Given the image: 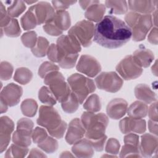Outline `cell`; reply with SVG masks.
<instances>
[{
  "label": "cell",
  "instance_id": "1",
  "mask_svg": "<svg viewBox=\"0 0 158 158\" xmlns=\"http://www.w3.org/2000/svg\"><path fill=\"white\" fill-rule=\"evenodd\" d=\"M131 36V30L125 22L109 15L96 24L93 40L106 48L115 49L128 42Z\"/></svg>",
  "mask_w": 158,
  "mask_h": 158
},
{
  "label": "cell",
  "instance_id": "2",
  "mask_svg": "<svg viewBox=\"0 0 158 158\" xmlns=\"http://www.w3.org/2000/svg\"><path fill=\"white\" fill-rule=\"evenodd\" d=\"M81 122L86 130L85 138L94 150L102 151L107 138L105 131L109 122L108 117L103 113L87 111L81 115Z\"/></svg>",
  "mask_w": 158,
  "mask_h": 158
},
{
  "label": "cell",
  "instance_id": "3",
  "mask_svg": "<svg viewBox=\"0 0 158 158\" xmlns=\"http://www.w3.org/2000/svg\"><path fill=\"white\" fill-rule=\"evenodd\" d=\"M57 63L63 69L73 68L77 60L81 44L73 36L61 35L57 40Z\"/></svg>",
  "mask_w": 158,
  "mask_h": 158
},
{
  "label": "cell",
  "instance_id": "4",
  "mask_svg": "<svg viewBox=\"0 0 158 158\" xmlns=\"http://www.w3.org/2000/svg\"><path fill=\"white\" fill-rule=\"evenodd\" d=\"M125 20L131 30L132 39L135 41L144 40L152 26L151 14H141L131 11L125 15Z\"/></svg>",
  "mask_w": 158,
  "mask_h": 158
},
{
  "label": "cell",
  "instance_id": "5",
  "mask_svg": "<svg viewBox=\"0 0 158 158\" xmlns=\"http://www.w3.org/2000/svg\"><path fill=\"white\" fill-rule=\"evenodd\" d=\"M44 83L49 86L56 99L60 103L67 101L72 92L64 77L59 71L48 73L44 78Z\"/></svg>",
  "mask_w": 158,
  "mask_h": 158
},
{
  "label": "cell",
  "instance_id": "6",
  "mask_svg": "<svg viewBox=\"0 0 158 158\" xmlns=\"http://www.w3.org/2000/svg\"><path fill=\"white\" fill-rule=\"evenodd\" d=\"M71 91L76 96L80 104H82L89 94L96 90L94 81L79 73H73L67 78Z\"/></svg>",
  "mask_w": 158,
  "mask_h": 158
},
{
  "label": "cell",
  "instance_id": "7",
  "mask_svg": "<svg viewBox=\"0 0 158 158\" xmlns=\"http://www.w3.org/2000/svg\"><path fill=\"white\" fill-rule=\"evenodd\" d=\"M94 33V24L86 20L78 22L68 31V34L75 38L83 47H88L91 44Z\"/></svg>",
  "mask_w": 158,
  "mask_h": 158
},
{
  "label": "cell",
  "instance_id": "8",
  "mask_svg": "<svg viewBox=\"0 0 158 158\" xmlns=\"http://www.w3.org/2000/svg\"><path fill=\"white\" fill-rule=\"evenodd\" d=\"M62 121L59 112L52 106H40L36 122L39 125L46 128L49 133L59 128Z\"/></svg>",
  "mask_w": 158,
  "mask_h": 158
},
{
  "label": "cell",
  "instance_id": "9",
  "mask_svg": "<svg viewBox=\"0 0 158 158\" xmlns=\"http://www.w3.org/2000/svg\"><path fill=\"white\" fill-rule=\"evenodd\" d=\"M116 71L125 80L138 78L143 73V68L135 60L132 55L125 57L116 66Z\"/></svg>",
  "mask_w": 158,
  "mask_h": 158
},
{
  "label": "cell",
  "instance_id": "10",
  "mask_svg": "<svg viewBox=\"0 0 158 158\" xmlns=\"http://www.w3.org/2000/svg\"><path fill=\"white\" fill-rule=\"evenodd\" d=\"M95 83L100 89L109 93H115L122 87L123 81L115 72H104L95 78Z\"/></svg>",
  "mask_w": 158,
  "mask_h": 158
},
{
  "label": "cell",
  "instance_id": "11",
  "mask_svg": "<svg viewBox=\"0 0 158 158\" xmlns=\"http://www.w3.org/2000/svg\"><path fill=\"white\" fill-rule=\"evenodd\" d=\"M77 70L89 77H94L101 70V66L98 60L89 55H82L76 66Z\"/></svg>",
  "mask_w": 158,
  "mask_h": 158
},
{
  "label": "cell",
  "instance_id": "12",
  "mask_svg": "<svg viewBox=\"0 0 158 158\" xmlns=\"http://www.w3.org/2000/svg\"><path fill=\"white\" fill-rule=\"evenodd\" d=\"M23 89L21 86L13 83H9L1 90L0 99L5 102L8 106H16L22 96Z\"/></svg>",
  "mask_w": 158,
  "mask_h": 158
},
{
  "label": "cell",
  "instance_id": "13",
  "mask_svg": "<svg viewBox=\"0 0 158 158\" xmlns=\"http://www.w3.org/2000/svg\"><path fill=\"white\" fill-rule=\"evenodd\" d=\"M30 9L33 12L38 22V25L46 23L51 20L55 15L54 7L48 2H38L31 6Z\"/></svg>",
  "mask_w": 158,
  "mask_h": 158
},
{
  "label": "cell",
  "instance_id": "14",
  "mask_svg": "<svg viewBox=\"0 0 158 158\" xmlns=\"http://www.w3.org/2000/svg\"><path fill=\"white\" fill-rule=\"evenodd\" d=\"M119 128L123 134L131 132L143 133L146 130V123L145 120L142 118L125 117L120 121Z\"/></svg>",
  "mask_w": 158,
  "mask_h": 158
},
{
  "label": "cell",
  "instance_id": "15",
  "mask_svg": "<svg viewBox=\"0 0 158 158\" xmlns=\"http://www.w3.org/2000/svg\"><path fill=\"white\" fill-rule=\"evenodd\" d=\"M14 129V122L7 116L0 118V152L2 153L7 148L10 136Z\"/></svg>",
  "mask_w": 158,
  "mask_h": 158
},
{
  "label": "cell",
  "instance_id": "16",
  "mask_svg": "<svg viewBox=\"0 0 158 158\" xmlns=\"http://www.w3.org/2000/svg\"><path fill=\"white\" fill-rule=\"evenodd\" d=\"M86 130L78 118H73L69 123L65 135V141L69 144H73L83 138Z\"/></svg>",
  "mask_w": 158,
  "mask_h": 158
},
{
  "label": "cell",
  "instance_id": "17",
  "mask_svg": "<svg viewBox=\"0 0 158 158\" xmlns=\"http://www.w3.org/2000/svg\"><path fill=\"white\" fill-rule=\"evenodd\" d=\"M158 140L156 135L150 133L143 134L141 136L139 149L141 156L151 157L157 152Z\"/></svg>",
  "mask_w": 158,
  "mask_h": 158
},
{
  "label": "cell",
  "instance_id": "18",
  "mask_svg": "<svg viewBox=\"0 0 158 158\" xmlns=\"http://www.w3.org/2000/svg\"><path fill=\"white\" fill-rule=\"evenodd\" d=\"M127 108L128 103L125 99L115 98L108 103L106 107V112L110 118L118 120L125 115Z\"/></svg>",
  "mask_w": 158,
  "mask_h": 158
},
{
  "label": "cell",
  "instance_id": "19",
  "mask_svg": "<svg viewBox=\"0 0 158 158\" xmlns=\"http://www.w3.org/2000/svg\"><path fill=\"white\" fill-rule=\"evenodd\" d=\"M157 1H128V6L130 9L134 12L141 14H150L157 8Z\"/></svg>",
  "mask_w": 158,
  "mask_h": 158
},
{
  "label": "cell",
  "instance_id": "20",
  "mask_svg": "<svg viewBox=\"0 0 158 158\" xmlns=\"http://www.w3.org/2000/svg\"><path fill=\"white\" fill-rule=\"evenodd\" d=\"M132 56L138 64L144 68L148 67L154 59L153 52L142 45L133 52Z\"/></svg>",
  "mask_w": 158,
  "mask_h": 158
},
{
  "label": "cell",
  "instance_id": "21",
  "mask_svg": "<svg viewBox=\"0 0 158 158\" xmlns=\"http://www.w3.org/2000/svg\"><path fill=\"white\" fill-rule=\"evenodd\" d=\"M72 151L77 157H91L94 155V149L86 138L74 143Z\"/></svg>",
  "mask_w": 158,
  "mask_h": 158
},
{
  "label": "cell",
  "instance_id": "22",
  "mask_svg": "<svg viewBox=\"0 0 158 158\" xmlns=\"http://www.w3.org/2000/svg\"><path fill=\"white\" fill-rule=\"evenodd\" d=\"M136 98L146 104H151L157 101L156 93L146 84H138L135 88Z\"/></svg>",
  "mask_w": 158,
  "mask_h": 158
},
{
  "label": "cell",
  "instance_id": "23",
  "mask_svg": "<svg viewBox=\"0 0 158 158\" xmlns=\"http://www.w3.org/2000/svg\"><path fill=\"white\" fill-rule=\"evenodd\" d=\"M50 20L57 28L62 31L68 30L71 25L70 14L66 10L56 11L54 16Z\"/></svg>",
  "mask_w": 158,
  "mask_h": 158
},
{
  "label": "cell",
  "instance_id": "24",
  "mask_svg": "<svg viewBox=\"0 0 158 158\" xmlns=\"http://www.w3.org/2000/svg\"><path fill=\"white\" fill-rule=\"evenodd\" d=\"M106 7L103 4L96 3L88 7L85 12V17L89 21L99 22L104 17Z\"/></svg>",
  "mask_w": 158,
  "mask_h": 158
},
{
  "label": "cell",
  "instance_id": "25",
  "mask_svg": "<svg viewBox=\"0 0 158 158\" xmlns=\"http://www.w3.org/2000/svg\"><path fill=\"white\" fill-rule=\"evenodd\" d=\"M148 111L147 104L136 101L133 102L128 108H127V114L130 117L133 118H144Z\"/></svg>",
  "mask_w": 158,
  "mask_h": 158
},
{
  "label": "cell",
  "instance_id": "26",
  "mask_svg": "<svg viewBox=\"0 0 158 158\" xmlns=\"http://www.w3.org/2000/svg\"><path fill=\"white\" fill-rule=\"evenodd\" d=\"M33 131L25 129H17L12 135V142L19 146L28 147L31 143Z\"/></svg>",
  "mask_w": 158,
  "mask_h": 158
},
{
  "label": "cell",
  "instance_id": "27",
  "mask_svg": "<svg viewBox=\"0 0 158 158\" xmlns=\"http://www.w3.org/2000/svg\"><path fill=\"white\" fill-rule=\"evenodd\" d=\"M105 5L111 14H123L128 10L127 2L125 1H106Z\"/></svg>",
  "mask_w": 158,
  "mask_h": 158
},
{
  "label": "cell",
  "instance_id": "28",
  "mask_svg": "<svg viewBox=\"0 0 158 158\" xmlns=\"http://www.w3.org/2000/svg\"><path fill=\"white\" fill-rule=\"evenodd\" d=\"M49 41L43 36L38 38L35 46L31 49L33 55L37 57H43L47 54L49 48Z\"/></svg>",
  "mask_w": 158,
  "mask_h": 158
},
{
  "label": "cell",
  "instance_id": "29",
  "mask_svg": "<svg viewBox=\"0 0 158 158\" xmlns=\"http://www.w3.org/2000/svg\"><path fill=\"white\" fill-rule=\"evenodd\" d=\"M33 77L31 71L26 67L17 68L15 72L14 80L21 85H26L29 83Z\"/></svg>",
  "mask_w": 158,
  "mask_h": 158
},
{
  "label": "cell",
  "instance_id": "30",
  "mask_svg": "<svg viewBox=\"0 0 158 158\" xmlns=\"http://www.w3.org/2000/svg\"><path fill=\"white\" fill-rule=\"evenodd\" d=\"M20 23L23 30H28L33 29L38 25L37 19L33 12L29 8L28 10L21 17Z\"/></svg>",
  "mask_w": 158,
  "mask_h": 158
},
{
  "label": "cell",
  "instance_id": "31",
  "mask_svg": "<svg viewBox=\"0 0 158 158\" xmlns=\"http://www.w3.org/2000/svg\"><path fill=\"white\" fill-rule=\"evenodd\" d=\"M20 109L24 115L32 117L36 114L38 104L36 101L33 99H26L22 102Z\"/></svg>",
  "mask_w": 158,
  "mask_h": 158
},
{
  "label": "cell",
  "instance_id": "32",
  "mask_svg": "<svg viewBox=\"0 0 158 158\" xmlns=\"http://www.w3.org/2000/svg\"><path fill=\"white\" fill-rule=\"evenodd\" d=\"M38 98L40 101L48 106H52L56 104L57 99L54 94L47 86H42L38 92Z\"/></svg>",
  "mask_w": 158,
  "mask_h": 158
},
{
  "label": "cell",
  "instance_id": "33",
  "mask_svg": "<svg viewBox=\"0 0 158 158\" xmlns=\"http://www.w3.org/2000/svg\"><path fill=\"white\" fill-rule=\"evenodd\" d=\"M83 108L89 112H99L101 109V104L99 97L96 94L90 95L85 102Z\"/></svg>",
  "mask_w": 158,
  "mask_h": 158
},
{
  "label": "cell",
  "instance_id": "34",
  "mask_svg": "<svg viewBox=\"0 0 158 158\" xmlns=\"http://www.w3.org/2000/svg\"><path fill=\"white\" fill-rule=\"evenodd\" d=\"M28 152L27 147L20 146L15 144H12L7 150L4 157H24Z\"/></svg>",
  "mask_w": 158,
  "mask_h": 158
},
{
  "label": "cell",
  "instance_id": "35",
  "mask_svg": "<svg viewBox=\"0 0 158 158\" xmlns=\"http://www.w3.org/2000/svg\"><path fill=\"white\" fill-rule=\"evenodd\" d=\"M79 104L80 103L76 96L72 92H71L70 95L67 101L61 103V106L62 110L65 112L72 114L78 109Z\"/></svg>",
  "mask_w": 158,
  "mask_h": 158
},
{
  "label": "cell",
  "instance_id": "36",
  "mask_svg": "<svg viewBox=\"0 0 158 158\" xmlns=\"http://www.w3.org/2000/svg\"><path fill=\"white\" fill-rule=\"evenodd\" d=\"M4 34L9 37H17L21 33V30L18 20L15 19H12L7 25L4 28H1Z\"/></svg>",
  "mask_w": 158,
  "mask_h": 158
},
{
  "label": "cell",
  "instance_id": "37",
  "mask_svg": "<svg viewBox=\"0 0 158 158\" xmlns=\"http://www.w3.org/2000/svg\"><path fill=\"white\" fill-rule=\"evenodd\" d=\"M26 9V5L24 1H14L8 7L7 12L10 17H17Z\"/></svg>",
  "mask_w": 158,
  "mask_h": 158
},
{
  "label": "cell",
  "instance_id": "38",
  "mask_svg": "<svg viewBox=\"0 0 158 158\" xmlns=\"http://www.w3.org/2000/svg\"><path fill=\"white\" fill-rule=\"evenodd\" d=\"M38 146L45 152L51 154L57 149L58 142L54 138L48 136L43 141L38 143Z\"/></svg>",
  "mask_w": 158,
  "mask_h": 158
},
{
  "label": "cell",
  "instance_id": "39",
  "mask_svg": "<svg viewBox=\"0 0 158 158\" xmlns=\"http://www.w3.org/2000/svg\"><path fill=\"white\" fill-rule=\"evenodd\" d=\"M120 157H142L139 149L138 147H136L134 146L129 145L125 144L121 149L120 152Z\"/></svg>",
  "mask_w": 158,
  "mask_h": 158
},
{
  "label": "cell",
  "instance_id": "40",
  "mask_svg": "<svg viewBox=\"0 0 158 158\" xmlns=\"http://www.w3.org/2000/svg\"><path fill=\"white\" fill-rule=\"evenodd\" d=\"M37 35L34 31H30L23 33L21 36V41L23 44L27 47L32 49L37 41Z\"/></svg>",
  "mask_w": 158,
  "mask_h": 158
},
{
  "label": "cell",
  "instance_id": "41",
  "mask_svg": "<svg viewBox=\"0 0 158 158\" xmlns=\"http://www.w3.org/2000/svg\"><path fill=\"white\" fill-rule=\"evenodd\" d=\"M59 70V66L56 65L52 62L46 61L41 64L38 69V75L44 78V77L49 73L53 71H58Z\"/></svg>",
  "mask_w": 158,
  "mask_h": 158
},
{
  "label": "cell",
  "instance_id": "42",
  "mask_svg": "<svg viewBox=\"0 0 158 158\" xmlns=\"http://www.w3.org/2000/svg\"><path fill=\"white\" fill-rule=\"evenodd\" d=\"M14 70L13 66L8 62L3 61L0 65V76L2 80H9L12 75Z\"/></svg>",
  "mask_w": 158,
  "mask_h": 158
},
{
  "label": "cell",
  "instance_id": "43",
  "mask_svg": "<svg viewBox=\"0 0 158 158\" xmlns=\"http://www.w3.org/2000/svg\"><path fill=\"white\" fill-rule=\"evenodd\" d=\"M48 136V133L44 128L37 127L33 131L31 138L33 143L38 144L43 141Z\"/></svg>",
  "mask_w": 158,
  "mask_h": 158
},
{
  "label": "cell",
  "instance_id": "44",
  "mask_svg": "<svg viewBox=\"0 0 158 158\" xmlns=\"http://www.w3.org/2000/svg\"><path fill=\"white\" fill-rule=\"evenodd\" d=\"M120 147V144L119 141L115 138H110L108 139L106 143L105 150L106 152L109 154H111L113 155L117 154L119 152Z\"/></svg>",
  "mask_w": 158,
  "mask_h": 158
},
{
  "label": "cell",
  "instance_id": "45",
  "mask_svg": "<svg viewBox=\"0 0 158 158\" xmlns=\"http://www.w3.org/2000/svg\"><path fill=\"white\" fill-rule=\"evenodd\" d=\"M0 26L4 28L9 24L11 20V17L8 15L6 8L1 1H0Z\"/></svg>",
  "mask_w": 158,
  "mask_h": 158
},
{
  "label": "cell",
  "instance_id": "46",
  "mask_svg": "<svg viewBox=\"0 0 158 158\" xmlns=\"http://www.w3.org/2000/svg\"><path fill=\"white\" fill-rule=\"evenodd\" d=\"M43 30L44 31L48 33V35H51V36H59L60 35L62 34L63 31L59 30L58 28H57L51 22V20L48 21V22H46V23L44 24L43 27Z\"/></svg>",
  "mask_w": 158,
  "mask_h": 158
},
{
  "label": "cell",
  "instance_id": "47",
  "mask_svg": "<svg viewBox=\"0 0 158 158\" xmlns=\"http://www.w3.org/2000/svg\"><path fill=\"white\" fill-rule=\"evenodd\" d=\"M52 7L57 11L65 10L70 6L77 2L76 1H52Z\"/></svg>",
  "mask_w": 158,
  "mask_h": 158
},
{
  "label": "cell",
  "instance_id": "48",
  "mask_svg": "<svg viewBox=\"0 0 158 158\" xmlns=\"http://www.w3.org/2000/svg\"><path fill=\"white\" fill-rule=\"evenodd\" d=\"M33 126L34 124L31 120L28 118H22L17 122V129H25L33 131Z\"/></svg>",
  "mask_w": 158,
  "mask_h": 158
},
{
  "label": "cell",
  "instance_id": "49",
  "mask_svg": "<svg viewBox=\"0 0 158 158\" xmlns=\"http://www.w3.org/2000/svg\"><path fill=\"white\" fill-rule=\"evenodd\" d=\"M123 141L125 144L134 146L138 148L139 146V136L136 134L133 133H127V135L125 136Z\"/></svg>",
  "mask_w": 158,
  "mask_h": 158
},
{
  "label": "cell",
  "instance_id": "50",
  "mask_svg": "<svg viewBox=\"0 0 158 158\" xmlns=\"http://www.w3.org/2000/svg\"><path fill=\"white\" fill-rule=\"evenodd\" d=\"M67 123L63 120L61 125L55 130L50 132L49 135L55 138L60 139L64 136L65 131L67 129Z\"/></svg>",
  "mask_w": 158,
  "mask_h": 158
},
{
  "label": "cell",
  "instance_id": "51",
  "mask_svg": "<svg viewBox=\"0 0 158 158\" xmlns=\"http://www.w3.org/2000/svg\"><path fill=\"white\" fill-rule=\"evenodd\" d=\"M47 55L48 59L53 62H57V45L56 44H51L48 49Z\"/></svg>",
  "mask_w": 158,
  "mask_h": 158
},
{
  "label": "cell",
  "instance_id": "52",
  "mask_svg": "<svg viewBox=\"0 0 158 158\" xmlns=\"http://www.w3.org/2000/svg\"><path fill=\"white\" fill-rule=\"evenodd\" d=\"M157 101L152 102L148 111L149 118L155 122H157V119H158L157 111Z\"/></svg>",
  "mask_w": 158,
  "mask_h": 158
},
{
  "label": "cell",
  "instance_id": "53",
  "mask_svg": "<svg viewBox=\"0 0 158 158\" xmlns=\"http://www.w3.org/2000/svg\"><path fill=\"white\" fill-rule=\"evenodd\" d=\"M148 41L152 44L157 45L158 40V30L156 27H154L152 28L148 36Z\"/></svg>",
  "mask_w": 158,
  "mask_h": 158
},
{
  "label": "cell",
  "instance_id": "54",
  "mask_svg": "<svg viewBox=\"0 0 158 158\" xmlns=\"http://www.w3.org/2000/svg\"><path fill=\"white\" fill-rule=\"evenodd\" d=\"M46 157V156L42 151L37 148H33L30 150L28 157Z\"/></svg>",
  "mask_w": 158,
  "mask_h": 158
},
{
  "label": "cell",
  "instance_id": "55",
  "mask_svg": "<svg viewBox=\"0 0 158 158\" xmlns=\"http://www.w3.org/2000/svg\"><path fill=\"white\" fill-rule=\"evenodd\" d=\"M148 129L153 135H157V122L153 121L151 119L148 120Z\"/></svg>",
  "mask_w": 158,
  "mask_h": 158
},
{
  "label": "cell",
  "instance_id": "56",
  "mask_svg": "<svg viewBox=\"0 0 158 158\" xmlns=\"http://www.w3.org/2000/svg\"><path fill=\"white\" fill-rule=\"evenodd\" d=\"M80 6L83 10H86L91 5L96 3H99V1H78Z\"/></svg>",
  "mask_w": 158,
  "mask_h": 158
},
{
  "label": "cell",
  "instance_id": "57",
  "mask_svg": "<svg viewBox=\"0 0 158 158\" xmlns=\"http://www.w3.org/2000/svg\"><path fill=\"white\" fill-rule=\"evenodd\" d=\"M7 109L8 105L2 100H1V113L2 114L4 112H6L7 110Z\"/></svg>",
  "mask_w": 158,
  "mask_h": 158
},
{
  "label": "cell",
  "instance_id": "58",
  "mask_svg": "<svg viewBox=\"0 0 158 158\" xmlns=\"http://www.w3.org/2000/svg\"><path fill=\"white\" fill-rule=\"evenodd\" d=\"M157 60H156L155 64L152 65V67H151V70L152 72L153 73V74H154L156 76H157Z\"/></svg>",
  "mask_w": 158,
  "mask_h": 158
},
{
  "label": "cell",
  "instance_id": "59",
  "mask_svg": "<svg viewBox=\"0 0 158 158\" xmlns=\"http://www.w3.org/2000/svg\"><path fill=\"white\" fill-rule=\"evenodd\" d=\"M60 157H74L73 155L71 154V153L69 151H65L62 152L61 155H60Z\"/></svg>",
  "mask_w": 158,
  "mask_h": 158
},
{
  "label": "cell",
  "instance_id": "60",
  "mask_svg": "<svg viewBox=\"0 0 158 158\" xmlns=\"http://www.w3.org/2000/svg\"><path fill=\"white\" fill-rule=\"evenodd\" d=\"M157 9L156 8L153 12V22L154 21V25H155V27H157Z\"/></svg>",
  "mask_w": 158,
  "mask_h": 158
},
{
  "label": "cell",
  "instance_id": "61",
  "mask_svg": "<svg viewBox=\"0 0 158 158\" xmlns=\"http://www.w3.org/2000/svg\"><path fill=\"white\" fill-rule=\"evenodd\" d=\"M25 3H27L28 4H32L33 3H35V2H37L38 1H24Z\"/></svg>",
  "mask_w": 158,
  "mask_h": 158
}]
</instances>
